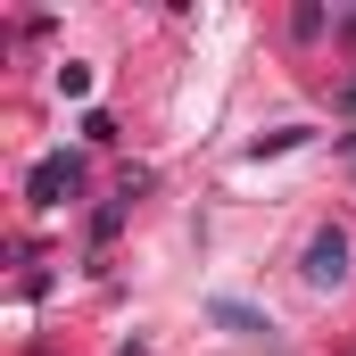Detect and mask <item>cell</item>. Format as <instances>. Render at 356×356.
<instances>
[{
    "instance_id": "cell-1",
    "label": "cell",
    "mask_w": 356,
    "mask_h": 356,
    "mask_svg": "<svg viewBox=\"0 0 356 356\" xmlns=\"http://www.w3.org/2000/svg\"><path fill=\"white\" fill-rule=\"evenodd\" d=\"M340 257H348V241H340V232H315V249H307V273H315V282H340Z\"/></svg>"
},
{
    "instance_id": "cell-2",
    "label": "cell",
    "mask_w": 356,
    "mask_h": 356,
    "mask_svg": "<svg viewBox=\"0 0 356 356\" xmlns=\"http://www.w3.org/2000/svg\"><path fill=\"white\" fill-rule=\"evenodd\" d=\"M75 158H50V166H42V175H33V199H58V191H75Z\"/></svg>"
}]
</instances>
